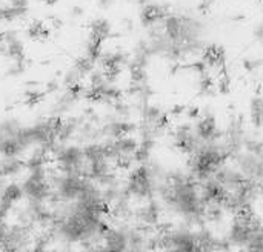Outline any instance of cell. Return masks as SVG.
I'll return each mask as SVG.
<instances>
[{
  "label": "cell",
  "mask_w": 263,
  "mask_h": 252,
  "mask_svg": "<svg viewBox=\"0 0 263 252\" xmlns=\"http://www.w3.org/2000/svg\"><path fill=\"white\" fill-rule=\"evenodd\" d=\"M165 212L182 220V225L194 229L206 226V203L200 194V182H197L188 169H170L162 180L157 192Z\"/></svg>",
  "instance_id": "obj_1"
},
{
  "label": "cell",
  "mask_w": 263,
  "mask_h": 252,
  "mask_svg": "<svg viewBox=\"0 0 263 252\" xmlns=\"http://www.w3.org/2000/svg\"><path fill=\"white\" fill-rule=\"evenodd\" d=\"M262 226V220L254 212L233 216L223 240L227 242L230 251H242Z\"/></svg>",
  "instance_id": "obj_2"
},
{
  "label": "cell",
  "mask_w": 263,
  "mask_h": 252,
  "mask_svg": "<svg viewBox=\"0 0 263 252\" xmlns=\"http://www.w3.org/2000/svg\"><path fill=\"white\" fill-rule=\"evenodd\" d=\"M59 172L85 177V154L79 145H55L52 149Z\"/></svg>",
  "instance_id": "obj_3"
},
{
  "label": "cell",
  "mask_w": 263,
  "mask_h": 252,
  "mask_svg": "<svg viewBox=\"0 0 263 252\" xmlns=\"http://www.w3.org/2000/svg\"><path fill=\"white\" fill-rule=\"evenodd\" d=\"M170 140H171L174 149H177L180 154H185L188 157H193L203 145L194 132L193 122L177 123L170 132Z\"/></svg>",
  "instance_id": "obj_4"
},
{
  "label": "cell",
  "mask_w": 263,
  "mask_h": 252,
  "mask_svg": "<svg viewBox=\"0 0 263 252\" xmlns=\"http://www.w3.org/2000/svg\"><path fill=\"white\" fill-rule=\"evenodd\" d=\"M233 165L240 171L245 180L263 185V156L242 149L236 156H233Z\"/></svg>",
  "instance_id": "obj_5"
},
{
  "label": "cell",
  "mask_w": 263,
  "mask_h": 252,
  "mask_svg": "<svg viewBox=\"0 0 263 252\" xmlns=\"http://www.w3.org/2000/svg\"><path fill=\"white\" fill-rule=\"evenodd\" d=\"M165 214V209L159 199L148 200L145 203H140L137 208H134L133 219L136 220V225L145 231H153L162 223V217Z\"/></svg>",
  "instance_id": "obj_6"
},
{
  "label": "cell",
  "mask_w": 263,
  "mask_h": 252,
  "mask_svg": "<svg viewBox=\"0 0 263 252\" xmlns=\"http://www.w3.org/2000/svg\"><path fill=\"white\" fill-rule=\"evenodd\" d=\"M194 132L202 143H214L220 142L223 137V131L219 126V122L214 114H202L199 119L193 122Z\"/></svg>",
  "instance_id": "obj_7"
},
{
  "label": "cell",
  "mask_w": 263,
  "mask_h": 252,
  "mask_svg": "<svg viewBox=\"0 0 263 252\" xmlns=\"http://www.w3.org/2000/svg\"><path fill=\"white\" fill-rule=\"evenodd\" d=\"M214 179L230 192L233 189H236L237 186H240L245 182V177L240 174V171L234 166V165H223L214 176Z\"/></svg>",
  "instance_id": "obj_8"
},
{
  "label": "cell",
  "mask_w": 263,
  "mask_h": 252,
  "mask_svg": "<svg viewBox=\"0 0 263 252\" xmlns=\"http://www.w3.org/2000/svg\"><path fill=\"white\" fill-rule=\"evenodd\" d=\"M22 128L23 126L15 119H5V120H2L0 122V142L17 139L20 131H22Z\"/></svg>",
  "instance_id": "obj_9"
},
{
  "label": "cell",
  "mask_w": 263,
  "mask_h": 252,
  "mask_svg": "<svg viewBox=\"0 0 263 252\" xmlns=\"http://www.w3.org/2000/svg\"><path fill=\"white\" fill-rule=\"evenodd\" d=\"M45 97V92L37 91V89H29L25 92V102L26 105H37L39 102H42V99Z\"/></svg>",
  "instance_id": "obj_10"
},
{
  "label": "cell",
  "mask_w": 263,
  "mask_h": 252,
  "mask_svg": "<svg viewBox=\"0 0 263 252\" xmlns=\"http://www.w3.org/2000/svg\"><path fill=\"white\" fill-rule=\"evenodd\" d=\"M191 252H210V251H206V249H203L202 246H197V248H194L193 251Z\"/></svg>",
  "instance_id": "obj_11"
},
{
  "label": "cell",
  "mask_w": 263,
  "mask_h": 252,
  "mask_svg": "<svg viewBox=\"0 0 263 252\" xmlns=\"http://www.w3.org/2000/svg\"><path fill=\"white\" fill-rule=\"evenodd\" d=\"M157 252H177V251H174V249H170V248H166V249H160V251H157Z\"/></svg>",
  "instance_id": "obj_12"
},
{
  "label": "cell",
  "mask_w": 263,
  "mask_h": 252,
  "mask_svg": "<svg viewBox=\"0 0 263 252\" xmlns=\"http://www.w3.org/2000/svg\"><path fill=\"white\" fill-rule=\"evenodd\" d=\"M262 200H263V185H262Z\"/></svg>",
  "instance_id": "obj_13"
},
{
  "label": "cell",
  "mask_w": 263,
  "mask_h": 252,
  "mask_svg": "<svg viewBox=\"0 0 263 252\" xmlns=\"http://www.w3.org/2000/svg\"><path fill=\"white\" fill-rule=\"evenodd\" d=\"M82 252H89V251H86V249H82Z\"/></svg>",
  "instance_id": "obj_14"
},
{
  "label": "cell",
  "mask_w": 263,
  "mask_h": 252,
  "mask_svg": "<svg viewBox=\"0 0 263 252\" xmlns=\"http://www.w3.org/2000/svg\"><path fill=\"white\" fill-rule=\"evenodd\" d=\"M146 252H149V251H146Z\"/></svg>",
  "instance_id": "obj_15"
},
{
  "label": "cell",
  "mask_w": 263,
  "mask_h": 252,
  "mask_svg": "<svg viewBox=\"0 0 263 252\" xmlns=\"http://www.w3.org/2000/svg\"><path fill=\"white\" fill-rule=\"evenodd\" d=\"M26 252H28V251H26Z\"/></svg>",
  "instance_id": "obj_16"
}]
</instances>
